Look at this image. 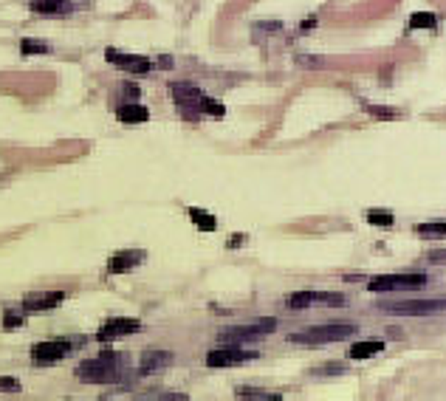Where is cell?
<instances>
[{
    "label": "cell",
    "instance_id": "obj_21",
    "mask_svg": "<svg viewBox=\"0 0 446 401\" xmlns=\"http://www.w3.org/2000/svg\"><path fill=\"white\" fill-rule=\"evenodd\" d=\"M409 29H423V32H435L438 29V18L432 12H418L409 18Z\"/></svg>",
    "mask_w": 446,
    "mask_h": 401
},
{
    "label": "cell",
    "instance_id": "obj_1",
    "mask_svg": "<svg viewBox=\"0 0 446 401\" xmlns=\"http://www.w3.org/2000/svg\"><path fill=\"white\" fill-rule=\"evenodd\" d=\"M119 353H113L110 348H105L99 356L94 359H85L79 367H77V378L85 381V384H110L119 378Z\"/></svg>",
    "mask_w": 446,
    "mask_h": 401
},
{
    "label": "cell",
    "instance_id": "obj_29",
    "mask_svg": "<svg viewBox=\"0 0 446 401\" xmlns=\"http://www.w3.org/2000/svg\"><path fill=\"white\" fill-rule=\"evenodd\" d=\"M297 63L300 65H308V68H319V65H325L322 60H317V57H297Z\"/></svg>",
    "mask_w": 446,
    "mask_h": 401
},
{
    "label": "cell",
    "instance_id": "obj_4",
    "mask_svg": "<svg viewBox=\"0 0 446 401\" xmlns=\"http://www.w3.org/2000/svg\"><path fill=\"white\" fill-rule=\"evenodd\" d=\"M277 328V319H257V322H249V325H238V328H229L220 333V342L227 345H243V342H255L260 336H269L274 333Z\"/></svg>",
    "mask_w": 446,
    "mask_h": 401
},
{
    "label": "cell",
    "instance_id": "obj_33",
    "mask_svg": "<svg viewBox=\"0 0 446 401\" xmlns=\"http://www.w3.org/2000/svg\"><path fill=\"white\" fill-rule=\"evenodd\" d=\"M158 65H161V68H170V65H172V60H170V57H161V60H158Z\"/></svg>",
    "mask_w": 446,
    "mask_h": 401
},
{
    "label": "cell",
    "instance_id": "obj_17",
    "mask_svg": "<svg viewBox=\"0 0 446 401\" xmlns=\"http://www.w3.org/2000/svg\"><path fill=\"white\" fill-rule=\"evenodd\" d=\"M186 212H189L192 224H195L200 232H215V229H217V221H215V215H212V212H206V210H198V207H189Z\"/></svg>",
    "mask_w": 446,
    "mask_h": 401
},
{
    "label": "cell",
    "instance_id": "obj_6",
    "mask_svg": "<svg viewBox=\"0 0 446 401\" xmlns=\"http://www.w3.org/2000/svg\"><path fill=\"white\" fill-rule=\"evenodd\" d=\"M170 91H172V99H175L178 110H181L186 119L195 122V119L200 116V99H203V94H200L195 85H189V82H172Z\"/></svg>",
    "mask_w": 446,
    "mask_h": 401
},
{
    "label": "cell",
    "instance_id": "obj_2",
    "mask_svg": "<svg viewBox=\"0 0 446 401\" xmlns=\"http://www.w3.org/2000/svg\"><path fill=\"white\" fill-rule=\"evenodd\" d=\"M359 331L356 322H328V325H317L300 333H291L288 339L294 345H331V342H345Z\"/></svg>",
    "mask_w": 446,
    "mask_h": 401
},
{
    "label": "cell",
    "instance_id": "obj_12",
    "mask_svg": "<svg viewBox=\"0 0 446 401\" xmlns=\"http://www.w3.org/2000/svg\"><path fill=\"white\" fill-rule=\"evenodd\" d=\"M144 257H147V252H141V249H125V252H116V255H110V260H108V274H125V272L141 266Z\"/></svg>",
    "mask_w": 446,
    "mask_h": 401
},
{
    "label": "cell",
    "instance_id": "obj_27",
    "mask_svg": "<svg viewBox=\"0 0 446 401\" xmlns=\"http://www.w3.org/2000/svg\"><path fill=\"white\" fill-rule=\"evenodd\" d=\"M122 94H125V99H130V102H136V99L141 96L139 85H133V82H125V85H122Z\"/></svg>",
    "mask_w": 446,
    "mask_h": 401
},
{
    "label": "cell",
    "instance_id": "obj_23",
    "mask_svg": "<svg viewBox=\"0 0 446 401\" xmlns=\"http://www.w3.org/2000/svg\"><path fill=\"white\" fill-rule=\"evenodd\" d=\"M200 113H209V116H223V113H227V108H223L220 102H215L212 96H203V99H200Z\"/></svg>",
    "mask_w": 446,
    "mask_h": 401
},
{
    "label": "cell",
    "instance_id": "obj_32",
    "mask_svg": "<svg viewBox=\"0 0 446 401\" xmlns=\"http://www.w3.org/2000/svg\"><path fill=\"white\" fill-rule=\"evenodd\" d=\"M241 243H243V235H238V238H232V241H229V249H235V246H241Z\"/></svg>",
    "mask_w": 446,
    "mask_h": 401
},
{
    "label": "cell",
    "instance_id": "obj_28",
    "mask_svg": "<svg viewBox=\"0 0 446 401\" xmlns=\"http://www.w3.org/2000/svg\"><path fill=\"white\" fill-rule=\"evenodd\" d=\"M0 390H6V393H18V390H20V381H18V378H0Z\"/></svg>",
    "mask_w": 446,
    "mask_h": 401
},
{
    "label": "cell",
    "instance_id": "obj_25",
    "mask_svg": "<svg viewBox=\"0 0 446 401\" xmlns=\"http://www.w3.org/2000/svg\"><path fill=\"white\" fill-rule=\"evenodd\" d=\"M20 325H26V311H20V314L6 311V314H4V328L15 331V328H20Z\"/></svg>",
    "mask_w": 446,
    "mask_h": 401
},
{
    "label": "cell",
    "instance_id": "obj_11",
    "mask_svg": "<svg viewBox=\"0 0 446 401\" xmlns=\"http://www.w3.org/2000/svg\"><path fill=\"white\" fill-rule=\"evenodd\" d=\"M105 60H108L110 65L127 71V74H147V71H153V63H150L147 57H141V54H125V51L108 49V51H105Z\"/></svg>",
    "mask_w": 446,
    "mask_h": 401
},
{
    "label": "cell",
    "instance_id": "obj_3",
    "mask_svg": "<svg viewBox=\"0 0 446 401\" xmlns=\"http://www.w3.org/2000/svg\"><path fill=\"white\" fill-rule=\"evenodd\" d=\"M426 286V277L423 274H381V277H373L367 283L370 291L376 294H387V291H418Z\"/></svg>",
    "mask_w": 446,
    "mask_h": 401
},
{
    "label": "cell",
    "instance_id": "obj_9",
    "mask_svg": "<svg viewBox=\"0 0 446 401\" xmlns=\"http://www.w3.org/2000/svg\"><path fill=\"white\" fill-rule=\"evenodd\" d=\"M71 350H74V345L68 342V339H49V342H37L34 348H32V362L34 364H57V362H63L65 356H71Z\"/></svg>",
    "mask_w": 446,
    "mask_h": 401
},
{
    "label": "cell",
    "instance_id": "obj_18",
    "mask_svg": "<svg viewBox=\"0 0 446 401\" xmlns=\"http://www.w3.org/2000/svg\"><path fill=\"white\" fill-rule=\"evenodd\" d=\"M381 350H384V342H356L353 348H348V359H370Z\"/></svg>",
    "mask_w": 446,
    "mask_h": 401
},
{
    "label": "cell",
    "instance_id": "obj_10",
    "mask_svg": "<svg viewBox=\"0 0 446 401\" xmlns=\"http://www.w3.org/2000/svg\"><path fill=\"white\" fill-rule=\"evenodd\" d=\"M141 331V322L133 319V317H113V319H105L102 328L96 331V339L99 342H116L122 336H130V333H139Z\"/></svg>",
    "mask_w": 446,
    "mask_h": 401
},
{
    "label": "cell",
    "instance_id": "obj_22",
    "mask_svg": "<svg viewBox=\"0 0 446 401\" xmlns=\"http://www.w3.org/2000/svg\"><path fill=\"white\" fill-rule=\"evenodd\" d=\"M51 51V46L49 43H40V40H20V54H26V57H40V54H49Z\"/></svg>",
    "mask_w": 446,
    "mask_h": 401
},
{
    "label": "cell",
    "instance_id": "obj_5",
    "mask_svg": "<svg viewBox=\"0 0 446 401\" xmlns=\"http://www.w3.org/2000/svg\"><path fill=\"white\" fill-rule=\"evenodd\" d=\"M384 314H395V317H432L446 311V300H409V303H384L381 305Z\"/></svg>",
    "mask_w": 446,
    "mask_h": 401
},
{
    "label": "cell",
    "instance_id": "obj_13",
    "mask_svg": "<svg viewBox=\"0 0 446 401\" xmlns=\"http://www.w3.org/2000/svg\"><path fill=\"white\" fill-rule=\"evenodd\" d=\"M63 300H65V294H63V291H43V294H32V297H26V300L20 303V311H26V314L51 311V308H57Z\"/></svg>",
    "mask_w": 446,
    "mask_h": 401
},
{
    "label": "cell",
    "instance_id": "obj_31",
    "mask_svg": "<svg viewBox=\"0 0 446 401\" xmlns=\"http://www.w3.org/2000/svg\"><path fill=\"white\" fill-rule=\"evenodd\" d=\"M319 373H342V367H339V364H325Z\"/></svg>",
    "mask_w": 446,
    "mask_h": 401
},
{
    "label": "cell",
    "instance_id": "obj_20",
    "mask_svg": "<svg viewBox=\"0 0 446 401\" xmlns=\"http://www.w3.org/2000/svg\"><path fill=\"white\" fill-rule=\"evenodd\" d=\"M415 235H421V238H446V221L415 224Z\"/></svg>",
    "mask_w": 446,
    "mask_h": 401
},
{
    "label": "cell",
    "instance_id": "obj_14",
    "mask_svg": "<svg viewBox=\"0 0 446 401\" xmlns=\"http://www.w3.org/2000/svg\"><path fill=\"white\" fill-rule=\"evenodd\" d=\"M172 359H175V356H172L170 350H144V353H141V362H139V373H141V376L158 373V370L170 367Z\"/></svg>",
    "mask_w": 446,
    "mask_h": 401
},
{
    "label": "cell",
    "instance_id": "obj_19",
    "mask_svg": "<svg viewBox=\"0 0 446 401\" xmlns=\"http://www.w3.org/2000/svg\"><path fill=\"white\" fill-rule=\"evenodd\" d=\"M235 395L238 398H252V401H280L283 398L280 393H266V390H257V387H238Z\"/></svg>",
    "mask_w": 446,
    "mask_h": 401
},
{
    "label": "cell",
    "instance_id": "obj_26",
    "mask_svg": "<svg viewBox=\"0 0 446 401\" xmlns=\"http://www.w3.org/2000/svg\"><path fill=\"white\" fill-rule=\"evenodd\" d=\"M364 108H367V113H373V116H378V119H395V116H398L395 108H378V105H364Z\"/></svg>",
    "mask_w": 446,
    "mask_h": 401
},
{
    "label": "cell",
    "instance_id": "obj_7",
    "mask_svg": "<svg viewBox=\"0 0 446 401\" xmlns=\"http://www.w3.org/2000/svg\"><path fill=\"white\" fill-rule=\"evenodd\" d=\"M314 305L339 308V305H345V294H339V291H297L288 297V308H294V311L314 308Z\"/></svg>",
    "mask_w": 446,
    "mask_h": 401
},
{
    "label": "cell",
    "instance_id": "obj_8",
    "mask_svg": "<svg viewBox=\"0 0 446 401\" xmlns=\"http://www.w3.org/2000/svg\"><path fill=\"white\" fill-rule=\"evenodd\" d=\"M257 359L255 350H243L241 345H227V348H212L206 353V364L209 367H235V364H246Z\"/></svg>",
    "mask_w": 446,
    "mask_h": 401
},
{
    "label": "cell",
    "instance_id": "obj_24",
    "mask_svg": "<svg viewBox=\"0 0 446 401\" xmlns=\"http://www.w3.org/2000/svg\"><path fill=\"white\" fill-rule=\"evenodd\" d=\"M367 221H370L373 227H393V215L384 212V210H370V212H367Z\"/></svg>",
    "mask_w": 446,
    "mask_h": 401
},
{
    "label": "cell",
    "instance_id": "obj_15",
    "mask_svg": "<svg viewBox=\"0 0 446 401\" xmlns=\"http://www.w3.org/2000/svg\"><path fill=\"white\" fill-rule=\"evenodd\" d=\"M116 119L122 125H144L150 119V110L144 105H139V102H125V105L116 108Z\"/></svg>",
    "mask_w": 446,
    "mask_h": 401
},
{
    "label": "cell",
    "instance_id": "obj_30",
    "mask_svg": "<svg viewBox=\"0 0 446 401\" xmlns=\"http://www.w3.org/2000/svg\"><path fill=\"white\" fill-rule=\"evenodd\" d=\"M426 257H429L432 263H446V249H443V252H429Z\"/></svg>",
    "mask_w": 446,
    "mask_h": 401
},
{
    "label": "cell",
    "instance_id": "obj_16",
    "mask_svg": "<svg viewBox=\"0 0 446 401\" xmlns=\"http://www.w3.org/2000/svg\"><path fill=\"white\" fill-rule=\"evenodd\" d=\"M29 9H32L34 15L54 18V15L71 12V0H29Z\"/></svg>",
    "mask_w": 446,
    "mask_h": 401
}]
</instances>
